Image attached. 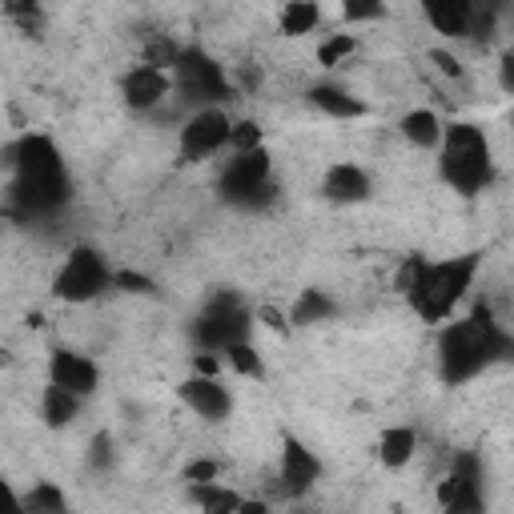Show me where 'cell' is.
Returning <instances> with one entry per match:
<instances>
[{
    "mask_svg": "<svg viewBox=\"0 0 514 514\" xmlns=\"http://www.w3.org/2000/svg\"><path fill=\"white\" fill-rule=\"evenodd\" d=\"M334 314V302H330V294H322V290H302V298H298V306H294V326H314V322H326Z\"/></svg>",
    "mask_w": 514,
    "mask_h": 514,
    "instance_id": "22",
    "label": "cell"
},
{
    "mask_svg": "<svg viewBox=\"0 0 514 514\" xmlns=\"http://www.w3.org/2000/svg\"><path fill=\"white\" fill-rule=\"evenodd\" d=\"M41 410H45V422H49V426H69V422L77 418V410H81V398H77L73 390H65V386L53 382V386L45 390V406H41Z\"/></svg>",
    "mask_w": 514,
    "mask_h": 514,
    "instance_id": "21",
    "label": "cell"
},
{
    "mask_svg": "<svg viewBox=\"0 0 514 514\" xmlns=\"http://www.w3.org/2000/svg\"><path fill=\"white\" fill-rule=\"evenodd\" d=\"M422 13L442 37H466L470 33V13L474 0H422Z\"/></svg>",
    "mask_w": 514,
    "mask_h": 514,
    "instance_id": "15",
    "label": "cell"
},
{
    "mask_svg": "<svg viewBox=\"0 0 514 514\" xmlns=\"http://www.w3.org/2000/svg\"><path fill=\"white\" fill-rule=\"evenodd\" d=\"M245 334H249V314L241 310L233 294H217L213 306L197 322V342L205 350H225L233 342H245Z\"/></svg>",
    "mask_w": 514,
    "mask_h": 514,
    "instance_id": "8",
    "label": "cell"
},
{
    "mask_svg": "<svg viewBox=\"0 0 514 514\" xmlns=\"http://www.w3.org/2000/svg\"><path fill=\"white\" fill-rule=\"evenodd\" d=\"M189 482H213L217 478V462H209V458H197V462H189Z\"/></svg>",
    "mask_w": 514,
    "mask_h": 514,
    "instance_id": "32",
    "label": "cell"
},
{
    "mask_svg": "<svg viewBox=\"0 0 514 514\" xmlns=\"http://www.w3.org/2000/svg\"><path fill=\"white\" fill-rule=\"evenodd\" d=\"M193 502L201 510H241L245 506L237 494H229V490H221L213 482H193Z\"/></svg>",
    "mask_w": 514,
    "mask_h": 514,
    "instance_id": "23",
    "label": "cell"
},
{
    "mask_svg": "<svg viewBox=\"0 0 514 514\" xmlns=\"http://www.w3.org/2000/svg\"><path fill=\"white\" fill-rule=\"evenodd\" d=\"M229 113L217 105L197 109L185 125H181V161H205L213 157L221 145H229Z\"/></svg>",
    "mask_w": 514,
    "mask_h": 514,
    "instance_id": "9",
    "label": "cell"
},
{
    "mask_svg": "<svg viewBox=\"0 0 514 514\" xmlns=\"http://www.w3.org/2000/svg\"><path fill=\"white\" fill-rule=\"evenodd\" d=\"M310 101H314V109H322V113H330V117H338V121H354V117L366 113L362 101L350 97V93L338 89V85H318V89H310Z\"/></svg>",
    "mask_w": 514,
    "mask_h": 514,
    "instance_id": "16",
    "label": "cell"
},
{
    "mask_svg": "<svg viewBox=\"0 0 514 514\" xmlns=\"http://www.w3.org/2000/svg\"><path fill=\"white\" fill-rule=\"evenodd\" d=\"M402 137H406L410 145H418V149H434V145L442 141V121H438V113H430V109L406 113V117H402Z\"/></svg>",
    "mask_w": 514,
    "mask_h": 514,
    "instance_id": "17",
    "label": "cell"
},
{
    "mask_svg": "<svg viewBox=\"0 0 514 514\" xmlns=\"http://www.w3.org/2000/svg\"><path fill=\"white\" fill-rule=\"evenodd\" d=\"M177 89L189 97V101H201V105H217L221 97H229V81H225V69L213 61V57H205V53H197V49H189V53H181L177 57Z\"/></svg>",
    "mask_w": 514,
    "mask_h": 514,
    "instance_id": "7",
    "label": "cell"
},
{
    "mask_svg": "<svg viewBox=\"0 0 514 514\" xmlns=\"http://www.w3.org/2000/svg\"><path fill=\"white\" fill-rule=\"evenodd\" d=\"M502 350H506V334L498 330V322L490 318V310L478 306L466 322H454V326L442 330V338H438L442 378L446 382H466L478 370H486Z\"/></svg>",
    "mask_w": 514,
    "mask_h": 514,
    "instance_id": "2",
    "label": "cell"
},
{
    "mask_svg": "<svg viewBox=\"0 0 514 514\" xmlns=\"http://www.w3.org/2000/svg\"><path fill=\"white\" fill-rule=\"evenodd\" d=\"M229 145H233L237 153L257 149V145H262V125H257V121H233V125H229Z\"/></svg>",
    "mask_w": 514,
    "mask_h": 514,
    "instance_id": "28",
    "label": "cell"
},
{
    "mask_svg": "<svg viewBox=\"0 0 514 514\" xmlns=\"http://www.w3.org/2000/svg\"><path fill=\"white\" fill-rule=\"evenodd\" d=\"M342 13L350 21H378L386 13V0H342Z\"/></svg>",
    "mask_w": 514,
    "mask_h": 514,
    "instance_id": "30",
    "label": "cell"
},
{
    "mask_svg": "<svg viewBox=\"0 0 514 514\" xmlns=\"http://www.w3.org/2000/svg\"><path fill=\"white\" fill-rule=\"evenodd\" d=\"M21 506L25 510H33V514H49V510H65V494L53 486V482H41L29 498H21Z\"/></svg>",
    "mask_w": 514,
    "mask_h": 514,
    "instance_id": "26",
    "label": "cell"
},
{
    "mask_svg": "<svg viewBox=\"0 0 514 514\" xmlns=\"http://www.w3.org/2000/svg\"><path fill=\"white\" fill-rule=\"evenodd\" d=\"M49 374H53V382H57V386L73 390L77 398L93 394V390H97V382H101L97 362H93V358H85V354H77V350H57V354H53V362H49Z\"/></svg>",
    "mask_w": 514,
    "mask_h": 514,
    "instance_id": "10",
    "label": "cell"
},
{
    "mask_svg": "<svg viewBox=\"0 0 514 514\" xmlns=\"http://www.w3.org/2000/svg\"><path fill=\"white\" fill-rule=\"evenodd\" d=\"M9 21H17L25 33H41V5L37 0H0Z\"/></svg>",
    "mask_w": 514,
    "mask_h": 514,
    "instance_id": "24",
    "label": "cell"
},
{
    "mask_svg": "<svg viewBox=\"0 0 514 514\" xmlns=\"http://www.w3.org/2000/svg\"><path fill=\"white\" fill-rule=\"evenodd\" d=\"M498 81H502V93H510V89H514V61H510V57H502V65H498Z\"/></svg>",
    "mask_w": 514,
    "mask_h": 514,
    "instance_id": "35",
    "label": "cell"
},
{
    "mask_svg": "<svg viewBox=\"0 0 514 514\" xmlns=\"http://www.w3.org/2000/svg\"><path fill=\"white\" fill-rule=\"evenodd\" d=\"M322 189H326V197L338 201V205H358V201L370 197V177H366V169L342 161V165H330V169H326Z\"/></svg>",
    "mask_w": 514,
    "mask_h": 514,
    "instance_id": "14",
    "label": "cell"
},
{
    "mask_svg": "<svg viewBox=\"0 0 514 514\" xmlns=\"http://www.w3.org/2000/svg\"><path fill=\"white\" fill-rule=\"evenodd\" d=\"M354 49H358V41H354L350 33H338V37L322 41V49H318V65H322V69H338L346 57H354Z\"/></svg>",
    "mask_w": 514,
    "mask_h": 514,
    "instance_id": "25",
    "label": "cell"
},
{
    "mask_svg": "<svg viewBox=\"0 0 514 514\" xmlns=\"http://www.w3.org/2000/svg\"><path fill=\"white\" fill-rule=\"evenodd\" d=\"M478 274V257L474 253H462V257H446L438 266H426L418 274V282L410 286V306L422 322H442L454 314V306L466 298L470 282Z\"/></svg>",
    "mask_w": 514,
    "mask_h": 514,
    "instance_id": "3",
    "label": "cell"
},
{
    "mask_svg": "<svg viewBox=\"0 0 514 514\" xmlns=\"http://www.w3.org/2000/svg\"><path fill=\"white\" fill-rule=\"evenodd\" d=\"M318 21H322V9L314 5V0H286L278 25H282L286 37H306V33L318 29Z\"/></svg>",
    "mask_w": 514,
    "mask_h": 514,
    "instance_id": "20",
    "label": "cell"
},
{
    "mask_svg": "<svg viewBox=\"0 0 514 514\" xmlns=\"http://www.w3.org/2000/svg\"><path fill=\"white\" fill-rule=\"evenodd\" d=\"M177 57H181V49L165 37L149 41V49H145V65H153V69H169V65H177Z\"/></svg>",
    "mask_w": 514,
    "mask_h": 514,
    "instance_id": "29",
    "label": "cell"
},
{
    "mask_svg": "<svg viewBox=\"0 0 514 514\" xmlns=\"http://www.w3.org/2000/svg\"><path fill=\"white\" fill-rule=\"evenodd\" d=\"M181 402L193 410V414H201V418H209V422H217V418H225L229 414V390L217 382V378H189L185 386H181Z\"/></svg>",
    "mask_w": 514,
    "mask_h": 514,
    "instance_id": "12",
    "label": "cell"
},
{
    "mask_svg": "<svg viewBox=\"0 0 514 514\" xmlns=\"http://www.w3.org/2000/svg\"><path fill=\"white\" fill-rule=\"evenodd\" d=\"M430 61H434L446 77H462V61H458V57H450V53H430Z\"/></svg>",
    "mask_w": 514,
    "mask_h": 514,
    "instance_id": "33",
    "label": "cell"
},
{
    "mask_svg": "<svg viewBox=\"0 0 514 514\" xmlns=\"http://www.w3.org/2000/svg\"><path fill=\"white\" fill-rule=\"evenodd\" d=\"M257 318H262L270 330H286V318H282V310H274V306H262V310H257Z\"/></svg>",
    "mask_w": 514,
    "mask_h": 514,
    "instance_id": "34",
    "label": "cell"
},
{
    "mask_svg": "<svg viewBox=\"0 0 514 514\" xmlns=\"http://www.w3.org/2000/svg\"><path fill=\"white\" fill-rule=\"evenodd\" d=\"M117 286H125V290H133V294H141V290H149V282H145L141 274H117Z\"/></svg>",
    "mask_w": 514,
    "mask_h": 514,
    "instance_id": "36",
    "label": "cell"
},
{
    "mask_svg": "<svg viewBox=\"0 0 514 514\" xmlns=\"http://www.w3.org/2000/svg\"><path fill=\"white\" fill-rule=\"evenodd\" d=\"M109 282H113V274H109V266H105V257H101L97 249H89V245H77V249L65 257V266H61V274H57V282H53V294H57L61 302L81 306V302H93L97 294H105Z\"/></svg>",
    "mask_w": 514,
    "mask_h": 514,
    "instance_id": "5",
    "label": "cell"
},
{
    "mask_svg": "<svg viewBox=\"0 0 514 514\" xmlns=\"http://www.w3.org/2000/svg\"><path fill=\"white\" fill-rule=\"evenodd\" d=\"M225 362L237 370V374H262V358H257V350L249 346V342H233V346H225Z\"/></svg>",
    "mask_w": 514,
    "mask_h": 514,
    "instance_id": "27",
    "label": "cell"
},
{
    "mask_svg": "<svg viewBox=\"0 0 514 514\" xmlns=\"http://www.w3.org/2000/svg\"><path fill=\"white\" fill-rule=\"evenodd\" d=\"M438 502H442L446 510H478V506H482L478 482H470V478H462V474L450 470V474L438 482Z\"/></svg>",
    "mask_w": 514,
    "mask_h": 514,
    "instance_id": "19",
    "label": "cell"
},
{
    "mask_svg": "<svg viewBox=\"0 0 514 514\" xmlns=\"http://www.w3.org/2000/svg\"><path fill=\"white\" fill-rule=\"evenodd\" d=\"M270 173H274V161L270 153L257 145V149H245L237 153L225 173H221V197L233 201V205H257L266 193H270Z\"/></svg>",
    "mask_w": 514,
    "mask_h": 514,
    "instance_id": "6",
    "label": "cell"
},
{
    "mask_svg": "<svg viewBox=\"0 0 514 514\" xmlns=\"http://www.w3.org/2000/svg\"><path fill=\"white\" fill-rule=\"evenodd\" d=\"M414 450H418V434L410 430V426H390L386 434H382V442H378V458L386 462V466H406L410 458H414Z\"/></svg>",
    "mask_w": 514,
    "mask_h": 514,
    "instance_id": "18",
    "label": "cell"
},
{
    "mask_svg": "<svg viewBox=\"0 0 514 514\" xmlns=\"http://www.w3.org/2000/svg\"><path fill=\"white\" fill-rule=\"evenodd\" d=\"M193 370H197V374H205V378H213V374H217V358L197 354V358H193Z\"/></svg>",
    "mask_w": 514,
    "mask_h": 514,
    "instance_id": "37",
    "label": "cell"
},
{
    "mask_svg": "<svg viewBox=\"0 0 514 514\" xmlns=\"http://www.w3.org/2000/svg\"><path fill=\"white\" fill-rule=\"evenodd\" d=\"M13 165V201L25 213H53L69 197V173L57 145L41 133H29L9 153Z\"/></svg>",
    "mask_w": 514,
    "mask_h": 514,
    "instance_id": "1",
    "label": "cell"
},
{
    "mask_svg": "<svg viewBox=\"0 0 514 514\" xmlns=\"http://www.w3.org/2000/svg\"><path fill=\"white\" fill-rule=\"evenodd\" d=\"M318 474H322V462L302 442L290 438L286 450H282V486H286V494H306L318 482Z\"/></svg>",
    "mask_w": 514,
    "mask_h": 514,
    "instance_id": "13",
    "label": "cell"
},
{
    "mask_svg": "<svg viewBox=\"0 0 514 514\" xmlns=\"http://www.w3.org/2000/svg\"><path fill=\"white\" fill-rule=\"evenodd\" d=\"M442 177L458 189V193H482L490 185V141L478 125H450L442 129Z\"/></svg>",
    "mask_w": 514,
    "mask_h": 514,
    "instance_id": "4",
    "label": "cell"
},
{
    "mask_svg": "<svg viewBox=\"0 0 514 514\" xmlns=\"http://www.w3.org/2000/svg\"><path fill=\"white\" fill-rule=\"evenodd\" d=\"M0 506H21V502H17V494H13L5 482H0Z\"/></svg>",
    "mask_w": 514,
    "mask_h": 514,
    "instance_id": "38",
    "label": "cell"
},
{
    "mask_svg": "<svg viewBox=\"0 0 514 514\" xmlns=\"http://www.w3.org/2000/svg\"><path fill=\"white\" fill-rule=\"evenodd\" d=\"M426 270V262H422V257H406V262L398 266V274H394V290L398 294H410V286L418 282V274Z\"/></svg>",
    "mask_w": 514,
    "mask_h": 514,
    "instance_id": "31",
    "label": "cell"
},
{
    "mask_svg": "<svg viewBox=\"0 0 514 514\" xmlns=\"http://www.w3.org/2000/svg\"><path fill=\"white\" fill-rule=\"evenodd\" d=\"M121 93H125V105H129V109H141V113H145V109H153V105H161V101L169 97V77H165V69L137 65V69L125 73Z\"/></svg>",
    "mask_w": 514,
    "mask_h": 514,
    "instance_id": "11",
    "label": "cell"
}]
</instances>
